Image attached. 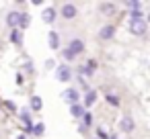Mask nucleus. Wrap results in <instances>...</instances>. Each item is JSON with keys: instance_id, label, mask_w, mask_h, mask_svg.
<instances>
[{"instance_id": "1", "label": "nucleus", "mask_w": 150, "mask_h": 139, "mask_svg": "<svg viewBox=\"0 0 150 139\" xmlns=\"http://www.w3.org/2000/svg\"><path fill=\"white\" fill-rule=\"evenodd\" d=\"M148 31V23L146 21H129V33L136 37H144Z\"/></svg>"}, {"instance_id": "2", "label": "nucleus", "mask_w": 150, "mask_h": 139, "mask_svg": "<svg viewBox=\"0 0 150 139\" xmlns=\"http://www.w3.org/2000/svg\"><path fill=\"white\" fill-rule=\"evenodd\" d=\"M56 78H58V82H68V80H72V68L68 66V64H62V66H58V72H56Z\"/></svg>"}, {"instance_id": "3", "label": "nucleus", "mask_w": 150, "mask_h": 139, "mask_svg": "<svg viewBox=\"0 0 150 139\" xmlns=\"http://www.w3.org/2000/svg\"><path fill=\"white\" fill-rule=\"evenodd\" d=\"M62 19H66V21H72V19H76V15H78V8L74 6V4H64L62 6V10L58 13Z\"/></svg>"}, {"instance_id": "4", "label": "nucleus", "mask_w": 150, "mask_h": 139, "mask_svg": "<svg viewBox=\"0 0 150 139\" xmlns=\"http://www.w3.org/2000/svg\"><path fill=\"white\" fill-rule=\"evenodd\" d=\"M68 51L76 57V55H80V53H84V41H80V39H72L70 43H68Z\"/></svg>"}, {"instance_id": "5", "label": "nucleus", "mask_w": 150, "mask_h": 139, "mask_svg": "<svg viewBox=\"0 0 150 139\" xmlns=\"http://www.w3.org/2000/svg\"><path fill=\"white\" fill-rule=\"evenodd\" d=\"M56 19H58V10H56V8H52V6H50V8H45V10L41 13V21H43L45 25H54V23H56Z\"/></svg>"}, {"instance_id": "6", "label": "nucleus", "mask_w": 150, "mask_h": 139, "mask_svg": "<svg viewBox=\"0 0 150 139\" xmlns=\"http://www.w3.org/2000/svg\"><path fill=\"white\" fill-rule=\"evenodd\" d=\"M115 27L113 25H105V27H101V31H99V39L101 41H109V39H113L115 37Z\"/></svg>"}, {"instance_id": "7", "label": "nucleus", "mask_w": 150, "mask_h": 139, "mask_svg": "<svg viewBox=\"0 0 150 139\" xmlns=\"http://www.w3.org/2000/svg\"><path fill=\"white\" fill-rule=\"evenodd\" d=\"M62 96H64V100L70 102V104H78V100H80V94H78L76 88H68V90H64Z\"/></svg>"}, {"instance_id": "8", "label": "nucleus", "mask_w": 150, "mask_h": 139, "mask_svg": "<svg viewBox=\"0 0 150 139\" xmlns=\"http://www.w3.org/2000/svg\"><path fill=\"white\" fill-rule=\"evenodd\" d=\"M119 129H121L123 133H132V131L136 129V121H134V117L125 115V117L121 119V123H119Z\"/></svg>"}, {"instance_id": "9", "label": "nucleus", "mask_w": 150, "mask_h": 139, "mask_svg": "<svg viewBox=\"0 0 150 139\" xmlns=\"http://www.w3.org/2000/svg\"><path fill=\"white\" fill-rule=\"evenodd\" d=\"M19 15H21L19 10H11V13L6 15L4 21H6V25H8L11 29H19Z\"/></svg>"}, {"instance_id": "10", "label": "nucleus", "mask_w": 150, "mask_h": 139, "mask_svg": "<svg viewBox=\"0 0 150 139\" xmlns=\"http://www.w3.org/2000/svg\"><path fill=\"white\" fill-rule=\"evenodd\" d=\"M99 10H101V15L111 17V15H115V4H111V2H103V4H99Z\"/></svg>"}, {"instance_id": "11", "label": "nucleus", "mask_w": 150, "mask_h": 139, "mask_svg": "<svg viewBox=\"0 0 150 139\" xmlns=\"http://www.w3.org/2000/svg\"><path fill=\"white\" fill-rule=\"evenodd\" d=\"M47 43H50L52 49H60V35H58L56 31H50V35H47Z\"/></svg>"}, {"instance_id": "12", "label": "nucleus", "mask_w": 150, "mask_h": 139, "mask_svg": "<svg viewBox=\"0 0 150 139\" xmlns=\"http://www.w3.org/2000/svg\"><path fill=\"white\" fill-rule=\"evenodd\" d=\"M29 23H31L29 13H21V15H19V31H25V29L29 27Z\"/></svg>"}, {"instance_id": "13", "label": "nucleus", "mask_w": 150, "mask_h": 139, "mask_svg": "<svg viewBox=\"0 0 150 139\" xmlns=\"http://www.w3.org/2000/svg\"><path fill=\"white\" fill-rule=\"evenodd\" d=\"M97 102V92L95 90H88L86 94H84V106L82 108H88V106H93Z\"/></svg>"}, {"instance_id": "14", "label": "nucleus", "mask_w": 150, "mask_h": 139, "mask_svg": "<svg viewBox=\"0 0 150 139\" xmlns=\"http://www.w3.org/2000/svg\"><path fill=\"white\" fill-rule=\"evenodd\" d=\"M29 106H31V110H35V112H39L41 108H43V102H41V98L35 94V96H31V102H29Z\"/></svg>"}, {"instance_id": "15", "label": "nucleus", "mask_w": 150, "mask_h": 139, "mask_svg": "<svg viewBox=\"0 0 150 139\" xmlns=\"http://www.w3.org/2000/svg\"><path fill=\"white\" fill-rule=\"evenodd\" d=\"M11 41L15 43V45H23V31H19V29H15L13 33H11Z\"/></svg>"}, {"instance_id": "16", "label": "nucleus", "mask_w": 150, "mask_h": 139, "mask_svg": "<svg viewBox=\"0 0 150 139\" xmlns=\"http://www.w3.org/2000/svg\"><path fill=\"white\" fill-rule=\"evenodd\" d=\"M70 115H72L74 119H80V117L84 115V108H82V104H72V106H70Z\"/></svg>"}, {"instance_id": "17", "label": "nucleus", "mask_w": 150, "mask_h": 139, "mask_svg": "<svg viewBox=\"0 0 150 139\" xmlns=\"http://www.w3.org/2000/svg\"><path fill=\"white\" fill-rule=\"evenodd\" d=\"M19 117H21V121L27 125V129H31V127H33V123H31V115H29V110H27V108H23V110L19 112Z\"/></svg>"}, {"instance_id": "18", "label": "nucleus", "mask_w": 150, "mask_h": 139, "mask_svg": "<svg viewBox=\"0 0 150 139\" xmlns=\"http://www.w3.org/2000/svg\"><path fill=\"white\" fill-rule=\"evenodd\" d=\"M31 133H35V137H41V135L45 133V125H43V123L33 125V127H31Z\"/></svg>"}, {"instance_id": "19", "label": "nucleus", "mask_w": 150, "mask_h": 139, "mask_svg": "<svg viewBox=\"0 0 150 139\" xmlns=\"http://www.w3.org/2000/svg\"><path fill=\"white\" fill-rule=\"evenodd\" d=\"M127 8H132V10H138L140 6H142V2H140V0H125V2H123Z\"/></svg>"}, {"instance_id": "20", "label": "nucleus", "mask_w": 150, "mask_h": 139, "mask_svg": "<svg viewBox=\"0 0 150 139\" xmlns=\"http://www.w3.org/2000/svg\"><path fill=\"white\" fill-rule=\"evenodd\" d=\"M142 17H144V13H142L140 8H138V10H132V13H129V19H132V21H142Z\"/></svg>"}, {"instance_id": "21", "label": "nucleus", "mask_w": 150, "mask_h": 139, "mask_svg": "<svg viewBox=\"0 0 150 139\" xmlns=\"http://www.w3.org/2000/svg\"><path fill=\"white\" fill-rule=\"evenodd\" d=\"M107 102L113 104V106H119V98H117L115 94H107Z\"/></svg>"}, {"instance_id": "22", "label": "nucleus", "mask_w": 150, "mask_h": 139, "mask_svg": "<svg viewBox=\"0 0 150 139\" xmlns=\"http://www.w3.org/2000/svg\"><path fill=\"white\" fill-rule=\"evenodd\" d=\"M97 137H99V139H109V135H107L103 129H99V131H97Z\"/></svg>"}, {"instance_id": "23", "label": "nucleus", "mask_w": 150, "mask_h": 139, "mask_svg": "<svg viewBox=\"0 0 150 139\" xmlns=\"http://www.w3.org/2000/svg\"><path fill=\"white\" fill-rule=\"evenodd\" d=\"M64 59H68V61H72V59H74V55H72V53H70L68 49H64Z\"/></svg>"}, {"instance_id": "24", "label": "nucleus", "mask_w": 150, "mask_h": 139, "mask_svg": "<svg viewBox=\"0 0 150 139\" xmlns=\"http://www.w3.org/2000/svg\"><path fill=\"white\" fill-rule=\"evenodd\" d=\"M25 70H27V72H29V74H33V72H35V70H33V66H31V64H27V66H25Z\"/></svg>"}, {"instance_id": "25", "label": "nucleus", "mask_w": 150, "mask_h": 139, "mask_svg": "<svg viewBox=\"0 0 150 139\" xmlns=\"http://www.w3.org/2000/svg\"><path fill=\"white\" fill-rule=\"evenodd\" d=\"M17 139H25V135H19V137H17Z\"/></svg>"}, {"instance_id": "26", "label": "nucleus", "mask_w": 150, "mask_h": 139, "mask_svg": "<svg viewBox=\"0 0 150 139\" xmlns=\"http://www.w3.org/2000/svg\"><path fill=\"white\" fill-rule=\"evenodd\" d=\"M109 139H117V137H109Z\"/></svg>"}]
</instances>
